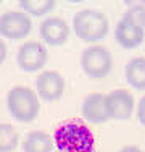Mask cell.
<instances>
[{
  "label": "cell",
  "mask_w": 145,
  "mask_h": 152,
  "mask_svg": "<svg viewBox=\"0 0 145 152\" xmlns=\"http://www.w3.org/2000/svg\"><path fill=\"white\" fill-rule=\"evenodd\" d=\"M53 142L58 152H94L95 149L94 133L78 120L61 123L53 134Z\"/></svg>",
  "instance_id": "6da1fadb"
},
{
  "label": "cell",
  "mask_w": 145,
  "mask_h": 152,
  "mask_svg": "<svg viewBox=\"0 0 145 152\" xmlns=\"http://www.w3.org/2000/svg\"><path fill=\"white\" fill-rule=\"evenodd\" d=\"M7 107H8L10 115L16 121L31 123L37 118L39 110H41V102L34 89L28 86H16L8 91Z\"/></svg>",
  "instance_id": "7a4b0ae2"
},
{
  "label": "cell",
  "mask_w": 145,
  "mask_h": 152,
  "mask_svg": "<svg viewBox=\"0 0 145 152\" xmlns=\"http://www.w3.org/2000/svg\"><path fill=\"white\" fill-rule=\"evenodd\" d=\"M74 34L84 42H97L108 36L110 24L105 13L94 8L79 10L72 18Z\"/></svg>",
  "instance_id": "3957f363"
},
{
  "label": "cell",
  "mask_w": 145,
  "mask_h": 152,
  "mask_svg": "<svg viewBox=\"0 0 145 152\" xmlns=\"http://www.w3.org/2000/svg\"><path fill=\"white\" fill-rule=\"evenodd\" d=\"M81 68L90 79H103L113 70L111 52L103 45H90L81 55Z\"/></svg>",
  "instance_id": "277c9868"
},
{
  "label": "cell",
  "mask_w": 145,
  "mask_h": 152,
  "mask_svg": "<svg viewBox=\"0 0 145 152\" xmlns=\"http://www.w3.org/2000/svg\"><path fill=\"white\" fill-rule=\"evenodd\" d=\"M49 60V50L45 44L39 41H28L18 49L16 63L26 73H34L45 66Z\"/></svg>",
  "instance_id": "5b68a950"
},
{
  "label": "cell",
  "mask_w": 145,
  "mask_h": 152,
  "mask_svg": "<svg viewBox=\"0 0 145 152\" xmlns=\"http://www.w3.org/2000/svg\"><path fill=\"white\" fill-rule=\"evenodd\" d=\"M32 31L31 16L21 10H12L0 15V36L10 41H21Z\"/></svg>",
  "instance_id": "8992f818"
},
{
  "label": "cell",
  "mask_w": 145,
  "mask_h": 152,
  "mask_svg": "<svg viewBox=\"0 0 145 152\" xmlns=\"http://www.w3.org/2000/svg\"><path fill=\"white\" fill-rule=\"evenodd\" d=\"M66 81L58 71L55 70H47L42 71L36 79V89L37 96L45 102H57L63 97Z\"/></svg>",
  "instance_id": "52a82bcc"
},
{
  "label": "cell",
  "mask_w": 145,
  "mask_h": 152,
  "mask_svg": "<svg viewBox=\"0 0 145 152\" xmlns=\"http://www.w3.org/2000/svg\"><path fill=\"white\" fill-rule=\"evenodd\" d=\"M105 107L108 118L113 120H129L134 112V97L126 89H115L105 94Z\"/></svg>",
  "instance_id": "ba28073f"
},
{
  "label": "cell",
  "mask_w": 145,
  "mask_h": 152,
  "mask_svg": "<svg viewBox=\"0 0 145 152\" xmlns=\"http://www.w3.org/2000/svg\"><path fill=\"white\" fill-rule=\"evenodd\" d=\"M39 34L41 39L50 47H60L63 44H66V41L70 39L71 29L68 26V23L61 18L52 16L47 18L41 23L39 26Z\"/></svg>",
  "instance_id": "9c48e42d"
},
{
  "label": "cell",
  "mask_w": 145,
  "mask_h": 152,
  "mask_svg": "<svg viewBox=\"0 0 145 152\" xmlns=\"http://www.w3.org/2000/svg\"><path fill=\"white\" fill-rule=\"evenodd\" d=\"M115 37L116 42L126 50H132L137 49L140 44L144 42L145 39V29L136 26V24L129 23L126 20H119V23L116 24V29H115Z\"/></svg>",
  "instance_id": "30bf717a"
},
{
  "label": "cell",
  "mask_w": 145,
  "mask_h": 152,
  "mask_svg": "<svg viewBox=\"0 0 145 152\" xmlns=\"http://www.w3.org/2000/svg\"><path fill=\"white\" fill-rule=\"evenodd\" d=\"M82 117L94 125H102L110 120L105 107V94L92 92L86 97L82 102Z\"/></svg>",
  "instance_id": "8fae6325"
},
{
  "label": "cell",
  "mask_w": 145,
  "mask_h": 152,
  "mask_svg": "<svg viewBox=\"0 0 145 152\" xmlns=\"http://www.w3.org/2000/svg\"><path fill=\"white\" fill-rule=\"evenodd\" d=\"M124 76L130 88L145 91V57L130 58L124 68Z\"/></svg>",
  "instance_id": "7c38bea8"
},
{
  "label": "cell",
  "mask_w": 145,
  "mask_h": 152,
  "mask_svg": "<svg viewBox=\"0 0 145 152\" xmlns=\"http://www.w3.org/2000/svg\"><path fill=\"white\" fill-rule=\"evenodd\" d=\"M23 152H53V137L45 131H31L23 139Z\"/></svg>",
  "instance_id": "4fadbf2b"
},
{
  "label": "cell",
  "mask_w": 145,
  "mask_h": 152,
  "mask_svg": "<svg viewBox=\"0 0 145 152\" xmlns=\"http://www.w3.org/2000/svg\"><path fill=\"white\" fill-rule=\"evenodd\" d=\"M55 7L57 2L53 0H23L20 2V8L31 16H44L52 12Z\"/></svg>",
  "instance_id": "5bb4252c"
},
{
  "label": "cell",
  "mask_w": 145,
  "mask_h": 152,
  "mask_svg": "<svg viewBox=\"0 0 145 152\" xmlns=\"http://www.w3.org/2000/svg\"><path fill=\"white\" fill-rule=\"evenodd\" d=\"M20 144L16 129L8 123H0V152H13Z\"/></svg>",
  "instance_id": "9a60e30c"
},
{
  "label": "cell",
  "mask_w": 145,
  "mask_h": 152,
  "mask_svg": "<svg viewBox=\"0 0 145 152\" xmlns=\"http://www.w3.org/2000/svg\"><path fill=\"white\" fill-rule=\"evenodd\" d=\"M123 20L136 24V26L145 29V7L144 5H134L123 15Z\"/></svg>",
  "instance_id": "2e32d148"
},
{
  "label": "cell",
  "mask_w": 145,
  "mask_h": 152,
  "mask_svg": "<svg viewBox=\"0 0 145 152\" xmlns=\"http://www.w3.org/2000/svg\"><path fill=\"white\" fill-rule=\"evenodd\" d=\"M137 117H139L140 125L145 126V96L139 100V105H137Z\"/></svg>",
  "instance_id": "e0dca14e"
},
{
  "label": "cell",
  "mask_w": 145,
  "mask_h": 152,
  "mask_svg": "<svg viewBox=\"0 0 145 152\" xmlns=\"http://www.w3.org/2000/svg\"><path fill=\"white\" fill-rule=\"evenodd\" d=\"M5 60H7V45H5V42L0 39V65Z\"/></svg>",
  "instance_id": "ac0fdd59"
},
{
  "label": "cell",
  "mask_w": 145,
  "mask_h": 152,
  "mask_svg": "<svg viewBox=\"0 0 145 152\" xmlns=\"http://www.w3.org/2000/svg\"><path fill=\"white\" fill-rule=\"evenodd\" d=\"M119 152H142L139 149V147H136V146H126V147H123Z\"/></svg>",
  "instance_id": "d6986e66"
}]
</instances>
